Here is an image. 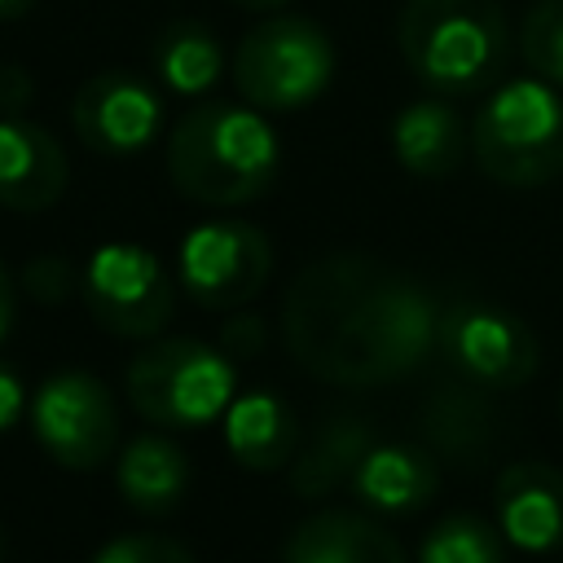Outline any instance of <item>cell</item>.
<instances>
[{
    "label": "cell",
    "instance_id": "cell-22",
    "mask_svg": "<svg viewBox=\"0 0 563 563\" xmlns=\"http://www.w3.org/2000/svg\"><path fill=\"white\" fill-rule=\"evenodd\" d=\"M418 563H506V537L488 519L471 510H453L427 528L418 545Z\"/></svg>",
    "mask_w": 563,
    "mask_h": 563
},
{
    "label": "cell",
    "instance_id": "cell-8",
    "mask_svg": "<svg viewBox=\"0 0 563 563\" xmlns=\"http://www.w3.org/2000/svg\"><path fill=\"white\" fill-rule=\"evenodd\" d=\"M273 277V242L260 224L238 216L198 220L176 251V282L207 312L246 308Z\"/></svg>",
    "mask_w": 563,
    "mask_h": 563
},
{
    "label": "cell",
    "instance_id": "cell-28",
    "mask_svg": "<svg viewBox=\"0 0 563 563\" xmlns=\"http://www.w3.org/2000/svg\"><path fill=\"white\" fill-rule=\"evenodd\" d=\"M26 409H31V405H26L22 374H18L13 365H4V361H0V435H4L9 427H18V418H22Z\"/></svg>",
    "mask_w": 563,
    "mask_h": 563
},
{
    "label": "cell",
    "instance_id": "cell-9",
    "mask_svg": "<svg viewBox=\"0 0 563 563\" xmlns=\"http://www.w3.org/2000/svg\"><path fill=\"white\" fill-rule=\"evenodd\" d=\"M435 352L462 383L484 391H515L541 365L537 334L510 308L488 299H449L440 308Z\"/></svg>",
    "mask_w": 563,
    "mask_h": 563
},
{
    "label": "cell",
    "instance_id": "cell-15",
    "mask_svg": "<svg viewBox=\"0 0 563 563\" xmlns=\"http://www.w3.org/2000/svg\"><path fill=\"white\" fill-rule=\"evenodd\" d=\"M347 488L361 506H369L378 515H418L440 493V462L427 444L378 440L361 457Z\"/></svg>",
    "mask_w": 563,
    "mask_h": 563
},
{
    "label": "cell",
    "instance_id": "cell-32",
    "mask_svg": "<svg viewBox=\"0 0 563 563\" xmlns=\"http://www.w3.org/2000/svg\"><path fill=\"white\" fill-rule=\"evenodd\" d=\"M0 563H4V537H0Z\"/></svg>",
    "mask_w": 563,
    "mask_h": 563
},
{
    "label": "cell",
    "instance_id": "cell-33",
    "mask_svg": "<svg viewBox=\"0 0 563 563\" xmlns=\"http://www.w3.org/2000/svg\"><path fill=\"white\" fill-rule=\"evenodd\" d=\"M559 413H563V391H559Z\"/></svg>",
    "mask_w": 563,
    "mask_h": 563
},
{
    "label": "cell",
    "instance_id": "cell-19",
    "mask_svg": "<svg viewBox=\"0 0 563 563\" xmlns=\"http://www.w3.org/2000/svg\"><path fill=\"white\" fill-rule=\"evenodd\" d=\"M224 449L246 471H286L299 453V418L277 391H242L224 409Z\"/></svg>",
    "mask_w": 563,
    "mask_h": 563
},
{
    "label": "cell",
    "instance_id": "cell-13",
    "mask_svg": "<svg viewBox=\"0 0 563 563\" xmlns=\"http://www.w3.org/2000/svg\"><path fill=\"white\" fill-rule=\"evenodd\" d=\"M70 185V158L62 141L26 114L0 119V207L18 216L48 211Z\"/></svg>",
    "mask_w": 563,
    "mask_h": 563
},
{
    "label": "cell",
    "instance_id": "cell-5",
    "mask_svg": "<svg viewBox=\"0 0 563 563\" xmlns=\"http://www.w3.org/2000/svg\"><path fill=\"white\" fill-rule=\"evenodd\" d=\"M128 405L158 431H198L220 422L238 396L233 361L202 339H150L123 369Z\"/></svg>",
    "mask_w": 563,
    "mask_h": 563
},
{
    "label": "cell",
    "instance_id": "cell-25",
    "mask_svg": "<svg viewBox=\"0 0 563 563\" xmlns=\"http://www.w3.org/2000/svg\"><path fill=\"white\" fill-rule=\"evenodd\" d=\"M18 286H22L35 303L48 308V303H66V299L79 290V273H75L70 260H62V255H35V260H26Z\"/></svg>",
    "mask_w": 563,
    "mask_h": 563
},
{
    "label": "cell",
    "instance_id": "cell-3",
    "mask_svg": "<svg viewBox=\"0 0 563 563\" xmlns=\"http://www.w3.org/2000/svg\"><path fill=\"white\" fill-rule=\"evenodd\" d=\"M396 44L413 79L435 97L488 92L510 62V26L497 0H405Z\"/></svg>",
    "mask_w": 563,
    "mask_h": 563
},
{
    "label": "cell",
    "instance_id": "cell-21",
    "mask_svg": "<svg viewBox=\"0 0 563 563\" xmlns=\"http://www.w3.org/2000/svg\"><path fill=\"white\" fill-rule=\"evenodd\" d=\"M150 62H154V79L167 92H176V97H202L224 75V44L216 40V31L207 22L176 18V22H167L158 31Z\"/></svg>",
    "mask_w": 563,
    "mask_h": 563
},
{
    "label": "cell",
    "instance_id": "cell-20",
    "mask_svg": "<svg viewBox=\"0 0 563 563\" xmlns=\"http://www.w3.org/2000/svg\"><path fill=\"white\" fill-rule=\"evenodd\" d=\"M374 444H378V440H374V422H369V418L347 413V409H343V413H330V418L308 435V444H299L295 462L286 466L290 493L303 497V501L330 497L334 488L352 484L361 457H365Z\"/></svg>",
    "mask_w": 563,
    "mask_h": 563
},
{
    "label": "cell",
    "instance_id": "cell-6",
    "mask_svg": "<svg viewBox=\"0 0 563 563\" xmlns=\"http://www.w3.org/2000/svg\"><path fill=\"white\" fill-rule=\"evenodd\" d=\"M339 70L334 40L321 22L303 13H273L255 22L229 62L233 88L246 106L264 114H290L312 106Z\"/></svg>",
    "mask_w": 563,
    "mask_h": 563
},
{
    "label": "cell",
    "instance_id": "cell-16",
    "mask_svg": "<svg viewBox=\"0 0 563 563\" xmlns=\"http://www.w3.org/2000/svg\"><path fill=\"white\" fill-rule=\"evenodd\" d=\"M282 563H409L400 541L361 510H317L282 545Z\"/></svg>",
    "mask_w": 563,
    "mask_h": 563
},
{
    "label": "cell",
    "instance_id": "cell-1",
    "mask_svg": "<svg viewBox=\"0 0 563 563\" xmlns=\"http://www.w3.org/2000/svg\"><path fill=\"white\" fill-rule=\"evenodd\" d=\"M435 295L365 251H330L303 264L282 295V347L330 387L400 383L435 352Z\"/></svg>",
    "mask_w": 563,
    "mask_h": 563
},
{
    "label": "cell",
    "instance_id": "cell-31",
    "mask_svg": "<svg viewBox=\"0 0 563 563\" xmlns=\"http://www.w3.org/2000/svg\"><path fill=\"white\" fill-rule=\"evenodd\" d=\"M238 9H251V13H277V9H286L290 0H233Z\"/></svg>",
    "mask_w": 563,
    "mask_h": 563
},
{
    "label": "cell",
    "instance_id": "cell-14",
    "mask_svg": "<svg viewBox=\"0 0 563 563\" xmlns=\"http://www.w3.org/2000/svg\"><path fill=\"white\" fill-rule=\"evenodd\" d=\"M418 435L435 462L479 466L497 444V413L484 387L462 383L457 374L427 391L418 409Z\"/></svg>",
    "mask_w": 563,
    "mask_h": 563
},
{
    "label": "cell",
    "instance_id": "cell-2",
    "mask_svg": "<svg viewBox=\"0 0 563 563\" xmlns=\"http://www.w3.org/2000/svg\"><path fill=\"white\" fill-rule=\"evenodd\" d=\"M167 180L198 207H246L264 198L282 167V145L264 110L246 101H198L189 106L163 150Z\"/></svg>",
    "mask_w": 563,
    "mask_h": 563
},
{
    "label": "cell",
    "instance_id": "cell-11",
    "mask_svg": "<svg viewBox=\"0 0 563 563\" xmlns=\"http://www.w3.org/2000/svg\"><path fill=\"white\" fill-rule=\"evenodd\" d=\"M70 128L92 154H141L163 132V92L136 70H97L75 88Z\"/></svg>",
    "mask_w": 563,
    "mask_h": 563
},
{
    "label": "cell",
    "instance_id": "cell-24",
    "mask_svg": "<svg viewBox=\"0 0 563 563\" xmlns=\"http://www.w3.org/2000/svg\"><path fill=\"white\" fill-rule=\"evenodd\" d=\"M88 563H194V554L176 537L123 532V537H110Z\"/></svg>",
    "mask_w": 563,
    "mask_h": 563
},
{
    "label": "cell",
    "instance_id": "cell-27",
    "mask_svg": "<svg viewBox=\"0 0 563 563\" xmlns=\"http://www.w3.org/2000/svg\"><path fill=\"white\" fill-rule=\"evenodd\" d=\"M31 101H35V79H31V70L18 66V62H0V119L26 114Z\"/></svg>",
    "mask_w": 563,
    "mask_h": 563
},
{
    "label": "cell",
    "instance_id": "cell-10",
    "mask_svg": "<svg viewBox=\"0 0 563 563\" xmlns=\"http://www.w3.org/2000/svg\"><path fill=\"white\" fill-rule=\"evenodd\" d=\"M26 413L35 444L62 471H97L119 457V400L88 369L48 374Z\"/></svg>",
    "mask_w": 563,
    "mask_h": 563
},
{
    "label": "cell",
    "instance_id": "cell-12",
    "mask_svg": "<svg viewBox=\"0 0 563 563\" xmlns=\"http://www.w3.org/2000/svg\"><path fill=\"white\" fill-rule=\"evenodd\" d=\"M493 515L506 545L550 554L563 545V471L550 462H510L493 484Z\"/></svg>",
    "mask_w": 563,
    "mask_h": 563
},
{
    "label": "cell",
    "instance_id": "cell-23",
    "mask_svg": "<svg viewBox=\"0 0 563 563\" xmlns=\"http://www.w3.org/2000/svg\"><path fill=\"white\" fill-rule=\"evenodd\" d=\"M519 57L537 79L563 88V0H537L523 13Z\"/></svg>",
    "mask_w": 563,
    "mask_h": 563
},
{
    "label": "cell",
    "instance_id": "cell-7",
    "mask_svg": "<svg viewBox=\"0 0 563 563\" xmlns=\"http://www.w3.org/2000/svg\"><path fill=\"white\" fill-rule=\"evenodd\" d=\"M79 295L88 317L114 339L150 343L176 317V286L141 242H101L79 273Z\"/></svg>",
    "mask_w": 563,
    "mask_h": 563
},
{
    "label": "cell",
    "instance_id": "cell-26",
    "mask_svg": "<svg viewBox=\"0 0 563 563\" xmlns=\"http://www.w3.org/2000/svg\"><path fill=\"white\" fill-rule=\"evenodd\" d=\"M233 365L238 361H255L264 347H268V321L251 308H233L220 325V343H216Z\"/></svg>",
    "mask_w": 563,
    "mask_h": 563
},
{
    "label": "cell",
    "instance_id": "cell-17",
    "mask_svg": "<svg viewBox=\"0 0 563 563\" xmlns=\"http://www.w3.org/2000/svg\"><path fill=\"white\" fill-rule=\"evenodd\" d=\"M189 479H194V466H189L185 449L176 440H167L163 431L132 435L114 457V488L145 519L172 515L185 501Z\"/></svg>",
    "mask_w": 563,
    "mask_h": 563
},
{
    "label": "cell",
    "instance_id": "cell-29",
    "mask_svg": "<svg viewBox=\"0 0 563 563\" xmlns=\"http://www.w3.org/2000/svg\"><path fill=\"white\" fill-rule=\"evenodd\" d=\"M13 321H18V282H13V273L0 260V343L9 339Z\"/></svg>",
    "mask_w": 563,
    "mask_h": 563
},
{
    "label": "cell",
    "instance_id": "cell-4",
    "mask_svg": "<svg viewBox=\"0 0 563 563\" xmlns=\"http://www.w3.org/2000/svg\"><path fill=\"white\" fill-rule=\"evenodd\" d=\"M471 154L493 185L541 189L563 176V97L537 75L501 79L475 123Z\"/></svg>",
    "mask_w": 563,
    "mask_h": 563
},
{
    "label": "cell",
    "instance_id": "cell-30",
    "mask_svg": "<svg viewBox=\"0 0 563 563\" xmlns=\"http://www.w3.org/2000/svg\"><path fill=\"white\" fill-rule=\"evenodd\" d=\"M35 9V0H0V22H13V18H26Z\"/></svg>",
    "mask_w": 563,
    "mask_h": 563
},
{
    "label": "cell",
    "instance_id": "cell-18",
    "mask_svg": "<svg viewBox=\"0 0 563 563\" xmlns=\"http://www.w3.org/2000/svg\"><path fill=\"white\" fill-rule=\"evenodd\" d=\"M471 150V132L444 97H422L391 119V158L418 180H449Z\"/></svg>",
    "mask_w": 563,
    "mask_h": 563
}]
</instances>
